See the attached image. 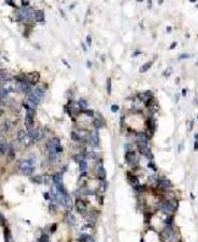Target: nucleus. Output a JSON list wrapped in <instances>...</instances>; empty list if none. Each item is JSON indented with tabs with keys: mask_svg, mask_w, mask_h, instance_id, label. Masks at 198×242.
Returning <instances> with one entry per match:
<instances>
[{
	"mask_svg": "<svg viewBox=\"0 0 198 242\" xmlns=\"http://www.w3.org/2000/svg\"><path fill=\"white\" fill-rule=\"evenodd\" d=\"M34 164H36V155L28 157L27 159H24L21 161L20 169L23 175H32V173L34 171Z\"/></svg>",
	"mask_w": 198,
	"mask_h": 242,
	"instance_id": "obj_1",
	"label": "nucleus"
},
{
	"mask_svg": "<svg viewBox=\"0 0 198 242\" xmlns=\"http://www.w3.org/2000/svg\"><path fill=\"white\" fill-rule=\"evenodd\" d=\"M177 205H179V202L174 198H171V199H168V200L160 202V203L158 204V208L161 212L166 213V214H172L177 209Z\"/></svg>",
	"mask_w": 198,
	"mask_h": 242,
	"instance_id": "obj_2",
	"label": "nucleus"
},
{
	"mask_svg": "<svg viewBox=\"0 0 198 242\" xmlns=\"http://www.w3.org/2000/svg\"><path fill=\"white\" fill-rule=\"evenodd\" d=\"M160 238L164 242H179V236L172 230V226H165L160 232Z\"/></svg>",
	"mask_w": 198,
	"mask_h": 242,
	"instance_id": "obj_3",
	"label": "nucleus"
},
{
	"mask_svg": "<svg viewBox=\"0 0 198 242\" xmlns=\"http://www.w3.org/2000/svg\"><path fill=\"white\" fill-rule=\"evenodd\" d=\"M125 161L131 166V168H136L139 163V158L136 153L132 150V152H126L125 154Z\"/></svg>",
	"mask_w": 198,
	"mask_h": 242,
	"instance_id": "obj_4",
	"label": "nucleus"
},
{
	"mask_svg": "<svg viewBox=\"0 0 198 242\" xmlns=\"http://www.w3.org/2000/svg\"><path fill=\"white\" fill-rule=\"evenodd\" d=\"M156 187L163 190V191H168L172 187V183L170 180L165 179V177H159L158 181H156Z\"/></svg>",
	"mask_w": 198,
	"mask_h": 242,
	"instance_id": "obj_5",
	"label": "nucleus"
},
{
	"mask_svg": "<svg viewBox=\"0 0 198 242\" xmlns=\"http://www.w3.org/2000/svg\"><path fill=\"white\" fill-rule=\"evenodd\" d=\"M138 149H139V153H141V154H142L143 157L148 158L149 160L153 159V154H152V152H151L149 146H144V144H138Z\"/></svg>",
	"mask_w": 198,
	"mask_h": 242,
	"instance_id": "obj_6",
	"label": "nucleus"
},
{
	"mask_svg": "<svg viewBox=\"0 0 198 242\" xmlns=\"http://www.w3.org/2000/svg\"><path fill=\"white\" fill-rule=\"evenodd\" d=\"M88 141H89V143H90V146H92V147H98L99 146V133H98V130L92 132V135H90Z\"/></svg>",
	"mask_w": 198,
	"mask_h": 242,
	"instance_id": "obj_7",
	"label": "nucleus"
},
{
	"mask_svg": "<svg viewBox=\"0 0 198 242\" xmlns=\"http://www.w3.org/2000/svg\"><path fill=\"white\" fill-rule=\"evenodd\" d=\"M137 98L141 100L142 103H144V104H147L148 102H149L151 99H152V92H149V91H147V92H142V93H139L138 95H137Z\"/></svg>",
	"mask_w": 198,
	"mask_h": 242,
	"instance_id": "obj_8",
	"label": "nucleus"
},
{
	"mask_svg": "<svg viewBox=\"0 0 198 242\" xmlns=\"http://www.w3.org/2000/svg\"><path fill=\"white\" fill-rule=\"evenodd\" d=\"M27 100H28V103L31 104V108H34V107H37L38 104L40 103V100H42V99L38 98V97L32 92V93L28 95V99H27Z\"/></svg>",
	"mask_w": 198,
	"mask_h": 242,
	"instance_id": "obj_9",
	"label": "nucleus"
},
{
	"mask_svg": "<svg viewBox=\"0 0 198 242\" xmlns=\"http://www.w3.org/2000/svg\"><path fill=\"white\" fill-rule=\"evenodd\" d=\"M75 205H76V209H77V210H78L81 214H85V213L87 212V204H86L82 199H80V198L76 199Z\"/></svg>",
	"mask_w": 198,
	"mask_h": 242,
	"instance_id": "obj_10",
	"label": "nucleus"
},
{
	"mask_svg": "<svg viewBox=\"0 0 198 242\" xmlns=\"http://www.w3.org/2000/svg\"><path fill=\"white\" fill-rule=\"evenodd\" d=\"M38 81H39V74H38V72H31V74L27 75V82L31 86L36 84Z\"/></svg>",
	"mask_w": 198,
	"mask_h": 242,
	"instance_id": "obj_11",
	"label": "nucleus"
},
{
	"mask_svg": "<svg viewBox=\"0 0 198 242\" xmlns=\"http://www.w3.org/2000/svg\"><path fill=\"white\" fill-rule=\"evenodd\" d=\"M19 86V88H20V89L23 92V93H26V94H31L33 91H32V86L27 82V81H26V82H21V83H19L17 84Z\"/></svg>",
	"mask_w": 198,
	"mask_h": 242,
	"instance_id": "obj_12",
	"label": "nucleus"
},
{
	"mask_svg": "<svg viewBox=\"0 0 198 242\" xmlns=\"http://www.w3.org/2000/svg\"><path fill=\"white\" fill-rule=\"evenodd\" d=\"M34 115H31V114H26V117H24V125L28 128H33V125H34Z\"/></svg>",
	"mask_w": 198,
	"mask_h": 242,
	"instance_id": "obj_13",
	"label": "nucleus"
},
{
	"mask_svg": "<svg viewBox=\"0 0 198 242\" xmlns=\"http://www.w3.org/2000/svg\"><path fill=\"white\" fill-rule=\"evenodd\" d=\"M45 20V16H44V12L42 10H36L34 11V21L37 22H44Z\"/></svg>",
	"mask_w": 198,
	"mask_h": 242,
	"instance_id": "obj_14",
	"label": "nucleus"
},
{
	"mask_svg": "<svg viewBox=\"0 0 198 242\" xmlns=\"http://www.w3.org/2000/svg\"><path fill=\"white\" fill-rule=\"evenodd\" d=\"M64 205L67 210H70V209L72 208V198H71V196L69 195V193L66 196H64Z\"/></svg>",
	"mask_w": 198,
	"mask_h": 242,
	"instance_id": "obj_15",
	"label": "nucleus"
},
{
	"mask_svg": "<svg viewBox=\"0 0 198 242\" xmlns=\"http://www.w3.org/2000/svg\"><path fill=\"white\" fill-rule=\"evenodd\" d=\"M97 177L100 181H103V180H105V177H106V171H105V169L103 168V166H100V168H98L97 169Z\"/></svg>",
	"mask_w": 198,
	"mask_h": 242,
	"instance_id": "obj_16",
	"label": "nucleus"
},
{
	"mask_svg": "<svg viewBox=\"0 0 198 242\" xmlns=\"http://www.w3.org/2000/svg\"><path fill=\"white\" fill-rule=\"evenodd\" d=\"M97 116H98V119L93 120V126H94L95 130H99V128H102V126H103V119L100 117L99 114H97Z\"/></svg>",
	"mask_w": 198,
	"mask_h": 242,
	"instance_id": "obj_17",
	"label": "nucleus"
},
{
	"mask_svg": "<svg viewBox=\"0 0 198 242\" xmlns=\"http://www.w3.org/2000/svg\"><path fill=\"white\" fill-rule=\"evenodd\" d=\"M52 180H53V182H54L55 185H60V183H62V174H61V173L55 174V175L52 177Z\"/></svg>",
	"mask_w": 198,
	"mask_h": 242,
	"instance_id": "obj_18",
	"label": "nucleus"
},
{
	"mask_svg": "<svg viewBox=\"0 0 198 242\" xmlns=\"http://www.w3.org/2000/svg\"><path fill=\"white\" fill-rule=\"evenodd\" d=\"M28 137V132H26L24 130H20L19 132H17V140H19V142H23L24 140H26Z\"/></svg>",
	"mask_w": 198,
	"mask_h": 242,
	"instance_id": "obj_19",
	"label": "nucleus"
},
{
	"mask_svg": "<svg viewBox=\"0 0 198 242\" xmlns=\"http://www.w3.org/2000/svg\"><path fill=\"white\" fill-rule=\"evenodd\" d=\"M65 219H66V221H67L70 225H73L76 223V219H75V215H73L72 213H70V212H67L66 213V216H65Z\"/></svg>",
	"mask_w": 198,
	"mask_h": 242,
	"instance_id": "obj_20",
	"label": "nucleus"
},
{
	"mask_svg": "<svg viewBox=\"0 0 198 242\" xmlns=\"http://www.w3.org/2000/svg\"><path fill=\"white\" fill-rule=\"evenodd\" d=\"M106 188H108V182H106L105 180H103V181L99 182V186H98L99 192H100V193H104V192L106 191Z\"/></svg>",
	"mask_w": 198,
	"mask_h": 242,
	"instance_id": "obj_21",
	"label": "nucleus"
},
{
	"mask_svg": "<svg viewBox=\"0 0 198 242\" xmlns=\"http://www.w3.org/2000/svg\"><path fill=\"white\" fill-rule=\"evenodd\" d=\"M33 93H34L38 98H40V99H43V97H44V89L42 87H37L34 91H33Z\"/></svg>",
	"mask_w": 198,
	"mask_h": 242,
	"instance_id": "obj_22",
	"label": "nucleus"
},
{
	"mask_svg": "<svg viewBox=\"0 0 198 242\" xmlns=\"http://www.w3.org/2000/svg\"><path fill=\"white\" fill-rule=\"evenodd\" d=\"M9 149H10L9 144H6V143H4V142L0 143V153H1V154H6V153L9 152Z\"/></svg>",
	"mask_w": 198,
	"mask_h": 242,
	"instance_id": "obj_23",
	"label": "nucleus"
},
{
	"mask_svg": "<svg viewBox=\"0 0 198 242\" xmlns=\"http://www.w3.org/2000/svg\"><path fill=\"white\" fill-rule=\"evenodd\" d=\"M1 128L4 131H9L10 128H12V122L10 120H5L4 121V124H3V126H1Z\"/></svg>",
	"mask_w": 198,
	"mask_h": 242,
	"instance_id": "obj_24",
	"label": "nucleus"
},
{
	"mask_svg": "<svg viewBox=\"0 0 198 242\" xmlns=\"http://www.w3.org/2000/svg\"><path fill=\"white\" fill-rule=\"evenodd\" d=\"M33 182H34V183H44V177L43 176H40V175H37V176H33L32 177V179H31Z\"/></svg>",
	"mask_w": 198,
	"mask_h": 242,
	"instance_id": "obj_25",
	"label": "nucleus"
},
{
	"mask_svg": "<svg viewBox=\"0 0 198 242\" xmlns=\"http://www.w3.org/2000/svg\"><path fill=\"white\" fill-rule=\"evenodd\" d=\"M80 169L82 173H87V169H88V164H87V159H83L80 163Z\"/></svg>",
	"mask_w": 198,
	"mask_h": 242,
	"instance_id": "obj_26",
	"label": "nucleus"
},
{
	"mask_svg": "<svg viewBox=\"0 0 198 242\" xmlns=\"http://www.w3.org/2000/svg\"><path fill=\"white\" fill-rule=\"evenodd\" d=\"M9 92L10 89H7V88H4V87L0 88V99H5L7 94H9Z\"/></svg>",
	"mask_w": 198,
	"mask_h": 242,
	"instance_id": "obj_27",
	"label": "nucleus"
},
{
	"mask_svg": "<svg viewBox=\"0 0 198 242\" xmlns=\"http://www.w3.org/2000/svg\"><path fill=\"white\" fill-rule=\"evenodd\" d=\"M152 64H153L152 61H148V62H146L144 65H142V66H141V69H139V71H141V72H146V71H148V70L151 69Z\"/></svg>",
	"mask_w": 198,
	"mask_h": 242,
	"instance_id": "obj_28",
	"label": "nucleus"
},
{
	"mask_svg": "<svg viewBox=\"0 0 198 242\" xmlns=\"http://www.w3.org/2000/svg\"><path fill=\"white\" fill-rule=\"evenodd\" d=\"M78 107L81 108V110H86L87 107H88L87 100H86V99H80V102H78Z\"/></svg>",
	"mask_w": 198,
	"mask_h": 242,
	"instance_id": "obj_29",
	"label": "nucleus"
},
{
	"mask_svg": "<svg viewBox=\"0 0 198 242\" xmlns=\"http://www.w3.org/2000/svg\"><path fill=\"white\" fill-rule=\"evenodd\" d=\"M71 138H72V141H81V136H80V133L77 132V131H72L71 132Z\"/></svg>",
	"mask_w": 198,
	"mask_h": 242,
	"instance_id": "obj_30",
	"label": "nucleus"
},
{
	"mask_svg": "<svg viewBox=\"0 0 198 242\" xmlns=\"http://www.w3.org/2000/svg\"><path fill=\"white\" fill-rule=\"evenodd\" d=\"M87 219H88L90 223L93 224V223L97 220V214H95V213H93V212H90V213L88 214V216H87Z\"/></svg>",
	"mask_w": 198,
	"mask_h": 242,
	"instance_id": "obj_31",
	"label": "nucleus"
},
{
	"mask_svg": "<svg viewBox=\"0 0 198 242\" xmlns=\"http://www.w3.org/2000/svg\"><path fill=\"white\" fill-rule=\"evenodd\" d=\"M87 158L95 160V159H97V153H95V152H88V153H86V159H87Z\"/></svg>",
	"mask_w": 198,
	"mask_h": 242,
	"instance_id": "obj_32",
	"label": "nucleus"
},
{
	"mask_svg": "<svg viewBox=\"0 0 198 242\" xmlns=\"http://www.w3.org/2000/svg\"><path fill=\"white\" fill-rule=\"evenodd\" d=\"M11 240V233H10V230L5 228V242H10Z\"/></svg>",
	"mask_w": 198,
	"mask_h": 242,
	"instance_id": "obj_33",
	"label": "nucleus"
},
{
	"mask_svg": "<svg viewBox=\"0 0 198 242\" xmlns=\"http://www.w3.org/2000/svg\"><path fill=\"white\" fill-rule=\"evenodd\" d=\"M106 89H108V94H111V78L106 79Z\"/></svg>",
	"mask_w": 198,
	"mask_h": 242,
	"instance_id": "obj_34",
	"label": "nucleus"
},
{
	"mask_svg": "<svg viewBox=\"0 0 198 242\" xmlns=\"http://www.w3.org/2000/svg\"><path fill=\"white\" fill-rule=\"evenodd\" d=\"M148 168L152 169L153 171H156V165L153 163V161H149V163H148Z\"/></svg>",
	"mask_w": 198,
	"mask_h": 242,
	"instance_id": "obj_35",
	"label": "nucleus"
},
{
	"mask_svg": "<svg viewBox=\"0 0 198 242\" xmlns=\"http://www.w3.org/2000/svg\"><path fill=\"white\" fill-rule=\"evenodd\" d=\"M83 112H85V114H86V115L90 116V117H93V115H94V112H93L92 110H87V109H86V110H83Z\"/></svg>",
	"mask_w": 198,
	"mask_h": 242,
	"instance_id": "obj_36",
	"label": "nucleus"
},
{
	"mask_svg": "<svg viewBox=\"0 0 198 242\" xmlns=\"http://www.w3.org/2000/svg\"><path fill=\"white\" fill-rule=\"evenodd\" d=\"M118 110H119V105H116V104L111 105V111H113V112H116Z\"/></svg>",
	"mask_w": 198,
	"mask_h": 242,
	"instance_id": "obj_37",
	"label": "nucleus"
},
{
	"mask_svg": "<svg viewBox=\"0 0 198 242\" xmlns=\"http://www.w3.org/2000/svg\"><path fill=\"white\" fill-rule=\"evenodd\" d=\"M120 119H121V120H120V126L122 127V126H123V124H125V116H121Z\"/></svg>",
	"mask_w": 198,
	"mask_h": 242,
	"instance_id": "obj_38",
	"label": "nucleus"
},
{
	"mask_svg": "<svg viewBox=\"0 0 198 242\" xmlns=\"http://www.w3.org/2000/svg\"><path fill=\"white\" fill-rule=\"evenodd\" d=\"M97 199L99 202V204H103V197L102 196H97Z\"/></svg>",
	"mask_w": 198,
	"mask_h": 242,
	"instance_id": "obj_39",
	"label": "nucleus"
},
{
	"mask_svg": "<svg viewBox=\"0 0 198 242\" xmlns=\"http://www.w3.org/2000/svg\"><path fill=\"white\" fill-rule=\"evenodd\" d=\"M90 43H92V37H90V36H87V44L90 45Z\"/></svg>",
	"mask_w": 198,
	"mask_h": 242,
	"instance_id": "obj_40",
	"label": "nucleus"
},
{
	"mask_svg": "<svg viewBox=\"0 0 198 242\" xmlns=\"http://www.w3.org/2000/svg\"><path fill=\"white\" fill-rule=\"evenodd\" d=\"M189 58V55L188 54H182V55H180V59H187Z\"/></svg>",
	"mask_w": 198,
	"mask_h": 242,
	"instance_id": "obj_41",
	"label": "nucleus"
},
{
	"mask_svg": "<svg viewBox=\"0 0 198 242\" xmlns=\"http://www.w3.org/2000/svg\"><path fill=\"white\" fill-rule=\"evenodd\" d=\"M52 226H53V228H52L50 230H52V232H54V231L56 230V224H53V225H52Z\"/></svg>",
	"mask_w": 198,
	"mask_h": 242,
	"instance_id": "obj_42",
	"label": "nucleus"
},
{
	"mask_svg": "<svg viewBox=\"0 0 198 242\" xmlns=\"http://www.w3.org/2000/svg\"><path fill=\"white\" fill-rule=\"evenodd\" d=\"M44 198H45V199H49V198H50V197H49V193H44Z\"/></svg>",
	"mask_w": 198,
	"mask_h": 242,
	"instance_id": "obj_43",
	"label": "nucleus"
},
{
	"mask_svg": "<svg viewBox=\"0 0 198 242\" xmlns=\"http://www.w3.org/2000/svg\"><path fill=\"white\" fill-rule=\"evenodd\" d=\"M175 47H176V42H175V43H172V44L170 45V49H172V48H175Z\"/></svg>",
	"mask_w": 198,
	"mask_h": 242,
	"instance_id": "obj_44",
	"label": "nucleus"
},
{
	"mask_svg": "<svg viewBox=\"0 0 198 242\" xmlns=\"http://www.w3.org/2000/svg\"><path fill=\"white\" fill-rule=\"evenodd\" d=\"M3 114H4V110H3V109H1V108H0V116H1V115H3Z\"/></svg>",
	"mask_w": 198,
	"mask_h": 242,
	"instance_id": "obj_45",
	"label": "nucleus"
},
{
	"mask_svg": "<svg viewBox=\"0 0 198 242\" xmlns=\"http://www.w3.org/2000/svg\"><path fill=\"white\" fill-rule=\"evenodd\" d=\"M139 54H141V52H136V53L133 54V56H137V55H139Z\"/></svg>",
	"mask_w": 198,
	"mask_h": 242,
	"instance_id": "obj_46",
	"label": "nucleus"
},
{
	"mask_svg": "<svg viewBox=\"0 0 198 242\" xmlns=\"http://www.w3.org/2000/svg\"><path fill=\"white\" fill-rule=\"evenodd\" d=\"M194 149H198V143H197V142L194 143Z\"/></svg>",
	"mask_w": 198,
	"mask_h": 242,
	"instance_id": "obj_47",
	"label": "nucleus"
},
{
	"mask_svg": "<svg viewBox=\"0 0 198 242\" xmlns=\"http://www.w3.org/2000/svg\"><path fill=\"white\" fill-rule=\"evenodd\" d=\"M196 140H197V141H198V133H197V135H196Z\"/></svg>",
	"mask_w": 198,
	"mask_h": 242,
	"instance_id": "obj_48",
	"label": "nucleus"
},
{
	"mask_svg": "<svg viewBox=\"0 0 198 242\" xmlns=\"http://www.w3.org/2000/svg\"><path fill=\"white\" fill-rule=\"evenodd\" d=\"M48 242H49V241H48Z\"/></svg>",
	"mask_w": 198,
	"mask_h": 242,
	"instance_id": "obj_49",
	"label": "nucleus"
},
{
	"mask_svg": "<svg viewBox=\"0 0 198 242\" xmlns=\"http://www.w3.org/2000/svg\"><path fill=\"white\" fill-rule=\"evenodd\" d=\"M142 242H143V241H142Z\"/></svg>",
	"mask_w": 198,
	"mask_h": 242,
	"instance_id": "obj_50",
	"label": "nucleus"
}]
</instances>
